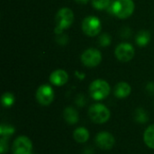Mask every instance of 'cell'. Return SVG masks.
<instances>
[{
  "label": "cell",
  "mask_w": 154,
  "mask_h": 154,
  "mask_svg": "<svg viewBox=\"0 0 154 154\" xmlns=\"http://www.w3.org/2000/svg\"><path fill=\"white\" fill-rule=\"evenodd\" d=\"M56 27H55V33L61 34L63 33L64 30L70 27V25L74 22V13L71 9L68 7H63L60 9L55 17Z\"/></svg>",
  "instance_id": "obj_1"
},
{
  "label": "cell",
  "mask_w": 154,
  "mask_h": 154,
  "mask_svg": "<svg viewBox=\"0 0 154 154\" xmlns=\"http://www.w3.org/2000/svg\"><path fill=\"white\" fill-rule=\"evenodd\" d=\"M111 12L120 19L130 17L134 11V3L133 0H116L110 6Z\"/></svg>",
  "instance_id": "obj_2"
},
{
  "label": "cell",
  "mask_w": 154,
  "mask_h": 154,
  "mask_svg": "<svg viewBox=\"0 0 154 154\" xmlns=\"http://www.w3.org/2000/svg\"><path fill=\"white\" fill-rule=\"evenodd\" d=\"M89 94L95 100L105 99L110 94V86L104 79H96L89 86Z\"/></svg>",
  "instance_id": "obj_3"
},
{
  "label": "cell",
  "mask_w": 154,
  "mask_h": 154,
  "mask_svg": "<svg viewBox=\"0 0 154 154\" xmlns=\"http://www.w3.org/2000/svg\"><path fill=\"white\" fill-rule=\"evenodd\" d=\"M88 116L92 122L96 124H104L109 120L110 111L102 104H94L88 109Z\"/></svg>",
  "instance_id": "obj_4"
},
{
  "label": "cell",
  "mask_w": 154,
  "mask_h": 154,
  "mask_svg": "<svg viewBox=\"0 0 154 154\" xmlns=\"http://www.w3.org/2000/svg\"><path fill=\"white\" fill-rule=\"evenodd\" d=\"M82 30L84 33L89 37L97 36L100 33L102 29V24L100 20L96 16H87L82 21Z\"/></svg>",
  "instance_id": "obj_5"
},
{
  "label": "cell",
  "mask_w": 154,
  "mask_h": 154,
  "mask_svg": "<svg viewBox=\"0 0 154 154\" xmlns=\"http://www.w3.org/2000/svg\"><path fill=\"white\" fill-rule=\"evenodd\" d=\"M80 60L86 67L94 68L100 64L102 60V54L97 49L89 48L81 54Z\"/></svg>",
  "instance_id": "obj_6"
},
{
  "label": "cell",
  "mask_w": 154,
  "mask_h": 154,
  "mask_svg": "<svg viewBox=\"0 0 154 154\" xmlns=\"http://www.w3.org/2000/svg\"><path fill=\"white\" fill-rule=\"evenodd\" d=\"M36 99L42 106H49L54 99V91L50 85H42L36 91Z\"/></svg>",
  "instance_id": "obj_7"
},
{
  "label": "cell",
  "mask_w": 154,
  "mask_h": 154,
  "mask_svg": "<svg viewBox=\"0 0 154 154\" xmlns=\"http://www.w3.org/2000/svg\"><path fill=\"white\" fill-rule=\"evenodd\" d=\"M115 55L118 60L122 62H128L134 56V49L133 45H131L130 43L123 42L116 46Z\"/></svg>",
  "instance_id": "obj_8"
},
{
  "label": "cell",
  "mask_w": 154,
  "mask_h": 154,
  "mask_svg": "<svg viewBox=\"0 0 154 154\" xmlns=\"http://www.w3.org/2000/svg\"><path fill=\"white\" fill-rule=\"evenodd\" d=\"M32 143L26 136H19L13 144L14 154H32Z\"/></svg>",
  "instance_id": "obj_9"
},
{
  "label": "cell",
  "mask_w": 154,
  "mask_h": 154,
  "mask_svg": "<svg viewBox=\"0 0 154 154\" xmlns=\"http://www.w3.org/2000/svg\"><path fill=\"white\" fill-rule=\"evenodd\" d=\"M115 143V137L108 132H100L96 136V143L102 150L112 149Z\"/></svg>",
  "instance_id": "obj_10"
},
{
  "label": "cell",
  "mask_w": 154,
  "mask_h": 154,
  "mask_svg": "<svg viewBox=\"0 0 154 154\" xmlns=\"http://www.w3.org/2000/svg\"><path fill=\"white\" fill-rule=\"evenodd\" d=\"M69 80L68 73L63 69H56L50 75V81L52 85L61 87Z\"/></svg>",
  "instance_id": "obj_11"
},
{
  "label": "cell",
  "mask_w": 154,
  "mask_h": 154,
  "mask_svg": "<svg viewBox=\"0 0 154 154\" xmlns=\"http://www.w3.org/2000/svg\"><path fill=\"white\" fill-rule=\"evenodd\" d=\"M131 86L126 82H119L114 90V94L117 98H125L131 94Z\"/></svg>",
  "instance_id": "obj_12"
},
{
  "label": "cell",
  "mask_w": 154,
  "mask_h": 154,
  "mask_svg": "<svg viewBox=\"0 0 154 154\" xmlns=\"http://www.w3.org/2000/svg\"><path fill=\"white\" fill-rule=\"evenodd\" d=\"M63 117L69 125H75L79 122V114L77 110L71 106L66 107L63 111Z\"/></svg>",
  "instance_id": "obj_13"
},
{
  "label": "cell",
  "mask_w": 154,
  "mask_h": 154,
  "mask_svg": "<svg viewBox=\"0 0 154 154\" xmlns=\"http://www.w3.org/2000/svg\"><path fill=\"white\" fill-rule=\"evenodd\" d=\"M73 137L74 140L77 143H86L88 138H89V132L88 129H86L85 127H79L77 128L74 133H73Z\"/></svg>",
  "instance_id": "obj_14"
},
{
  "label": "cell",
  "mask_w": 154,
  "mask_h": 154,
  "mask_svg": "<svg viewBox=\"0 0 154 154\" xmlns=\"http://www.w3.org/2000/svg\"><path fill=\"white\" fill-rule=\"evenodd\" d=\"M151 41V33L148 31H141L138 32L135 38V42L141 47L146 46Z\"/></svg>",
  "instance_id": "obj_15"
},
{
  "label": "cell",
  "mask_w": 154,
  "mask_h": 154,
  "mask_svg": "<svg viewBox=\"0 0 154 154\" xmlns=\"http://www.w3.org/2000/svg\"><path fill=\"white\" fill-rule=\"evenodd\" d=\"M143 140L145 144L151 148L154 149V125H150L144 132L143 134Z\"/></svg>",
  "instance_id": "obj_16"
},
{
  "label": "cell",
  "mask_w": 154,
  "mask_h": 154,
  "mask_svg": "<svg viewBox=\"0 0 154 154\" xmlns=\"http://www.w3.org/2000/svg\"><path fill=\"white\" fill-rule=\"evenodd\" d=\"M134 120L135 122L139 123V124H145L148 122L149 120V116H148V113L143 109V108H137L135 111H134Z\"/></svg>",
  "instance_id": "obj_17"
},
{
  "label": "cell",
  "mask_w": 154,
  "mask_h": 154,
  "mask_svg": "<svg viewBox=\"0 0 154 154\" xmlns=\"http://www.w3.org/2000/svg\"><path fill=\"white\" fill-rule=\"evenodd\" d=\"M14 132H15V129L10 125H4L3 124L0 126V135L2 138L8 139L10 136H12L14 134Z\"/></svg>",
  "instance_id": "obj_18"
},
{
  "label": "cell",
  "mask_w": 154,
  "mask_h": 154,
  "mask_svg": "<svg viewBox=\"0 0 154 154\" xmlns=\"http://www.w3.org/2000/svg\"><path fill=\"white\" fill-rule=\"evenodd\" d=\"M1 102H2L3 106L10 107L13 106V104L14 102V96L10 92H5L1 97Z\"/></svg>",
  "instance_id": "obj_19"
},
{
  "label": "cell",
  "mask_w": 154,
  "mask_h": 154,
  "mask_svg": "<svg viewBox=\"0 0 154 154\" xmlns=\"http://www.w3.org/2000/svg\"><path fill=\"white\" fill-rule=\"evenodd\" d=\"M92 5L97 10H106L111 6L110 0H92Z\"/></svg>",
  "instance_id": "obj_20"
},
{
  "label": "cell",
  "mask_w": 154,
  "mask_h": 154,
  "mask_svg": "<svg viewBox=\"0 0 154 154\" xmlns=\"http://www.w3.org/2000/svg\"><path fill=\"white\" fill-rule=\"evenodd\" d=\"M112 39L111 36L107 33H102L99 37H98V43L100 46L102 47H106L109 46L111 44Z\"/></svg>",
  "instance_id": "obj_21"
},
{
  "label": "cell",
  "mask_w": 154,
  "mask_h": 154,
  "mask_svg": "<svg viewBox=\"0 0 154 154\" xmlns=\"http://www.w3.org/2000/svg\"><path fill=\"white\" fill-rule=\"evenodd\" d=\"M56 41H57V42L60 44V45H66L67 43H68V42H69V38H68V36L65 34H63V33H61V34H57V38H56Z\"/></svg>",
  "instance_id": "obj_22"
},
{
  "label": "cell",
  "mask_w": 154,
  "mask_h": 154,
  "mask_svg": "<svg viewBox=\"0 0 154 154\" xmlns=\"http://www.w3.org/2000/svg\"><path fill=\"white\" fill-rule=\"evenodd\" d=\"M8 149V143H7V139L5 138H2L0 140V152L2 154L5 153V152Z\"/></svg>",
  "instance_id": "obj_23"
},
{
  "label": "cell",
  "mask_w": 154,
  "mask_h": 154,
  "mask_svg": "<svg viewBox=\"0 0 154 154\" xmlns=\"http://www.w3.org/2000/svg\"><path fill=\"white\" fill-rule=\"evenodd\" d=\"M76 104L79 106H84L85 104H86V99H85V97L83 95H79L76 98Z\"/></svg>",
  "instance_id": "obj_24"
},
{
  "label": "cell",
  "mask_w": 154,
  "mask_h": 154,
  "mask_svg": "<svg viewBox=\"0 0 154 154\" xmlns=\"http://www.w3.org/2000/svg\"><path fill=\"white\" fill-rule=\"evenodd\" d=\"M146 91L150 94V95H154V82H149L146 85Z\"/></svg>",
  "instance_id": "obj_25"
},
{
  "label": "cell",
  "mask_w": 154,
  "mask_h": 154,
  "mask_svg": "<svg viewBox=\"0 0 154 154\" xmlns=\"http://www.w3.org/2000/svg\"><path fill=\"white\" fill-rule=\"evenodd\" d=\"M130 34H131V31L129 30V28H124L122 30V37L127 38V37H129Z\"/></svg>",
  "instance_id": "obj_26"
},
{
  "label": "cell",
  "mask_w": 154,
  "mask_h": 154,
  "mask_svg": "<svg viewBox=\"0 0 154 154\" xmlns=\"http://www.w3.org/2000/svg\"><path fill=\"white\" fill-rule=\"evenodd\" d=\"M83 154H93V150L90 147H88V148H87V149L84 150Z\"/></svg>",
  "instance_id": "obj_27"
},
{
  "label": "cell",
  "mask_w": 154,
  "mask_h": 154,
  "mask_svg": "<svg viewBox=\"0 0 154 154\" xmlns=\"http://www.w3.org/2000/svg\"><path fill=\"white\" fill-rule=\"evenodd\" d=\"M75 1L79 4H87L88 2V0H75Z\"/></svg>",
  "instance_id": "obj_28"
},
{
  "label": "cell",
  "mask_w": 154,
  "mask_h": 154,
  "mask_svg": "<svg viewBox=\"0 0 154 154\" xmlns=\"http://www.w3.org/2000/svg\"></svg>",
  "instance_id": "obj_29"
}]
</instances>
